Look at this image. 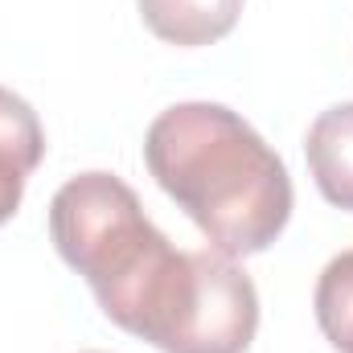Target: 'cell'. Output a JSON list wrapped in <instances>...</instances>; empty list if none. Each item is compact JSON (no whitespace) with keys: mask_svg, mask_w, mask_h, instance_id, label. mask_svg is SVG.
<instances>
[{"mask_svg":"<svg viewBox=\"0 0 353 353\" xmlns=\"http://www.w3.org/2000/svg\"><path fill=\"white\" fill-rule=\"evenodd\" d=\"M312 308L329 345L353 353V251H341L337 259H329V267L316 279Z\"/></svg>","mask_w":353,"mask_h":353,"instance_id":"cell-6","label":"cell"},{"mask_svg":"<svg viewBox=\"0 0 353 353\" xmlns=\"http://www.w3.org/2000/svg\"><path fill=\"white\" fill-rule=\"evenodd\" d=\"M243 0H140L144 25L169 46H214L239 25Z\"/></svg>","mask_w":353,"mask_h":353,"instance_id":"cell-5","label":"cell"},{"mask_svg":"<svg viewBox=\"0 0 353 353\" xmlns=\"http://www.w3.org/2000/svg\"><path fill=\"white\" fill-rule=\"evenodd\" d=\"M50 239L99 308L136 337H148L189 271V255L144 218L136 189L115 173L70 176L50 201Z\"/></svg>","mask_w":353,"mask_h":353,"instance_id":"cell-2","label":"cell"},{"mask_svg":"<svg viewBox=\"0 0 353 353\" xmlns=\"http://www.w3.org/2000/svg\"><path fill=\"white\" fill-rule=\"evenodd\" d=\"M144 165L218 255H259L292 218L288 165L222 103L161 111L144 136Z\"/></svg>","mask_w":353,"mask_h":353,"instance_id":"cell-1","label":"cell"},{"mask_svg":"<svg viewBox=\"0 0 353 353\" xmlns=\"http://www.w3.org/2000/svg\"><path fill=\"white\" fill-rule=\"evenodd\" d=\"M25 169L0 148V226L17 214V205H21V197H25Z\"/></svg>","mask_w":353,"mask_h":353,"instance_id":"cell-8","label":"cell"},{"mask_svg":"<svg viewBox=\"0 0 353 353\" xmlns=\"http://www.w3.org/2000/svg\"><path fill=\"white\" fill-rule=\"evenodd\" d=\"M255 329L259 292L251 275L230 255L193 251L189 279L152 345L161 353H247Z\"/></svg>","mask_w":353,"mask_h":353,"instance_id":"cell-3","label":"cell"},{"mask_svg":"<svg viewBox=\"0 0 353 353\" xmlns=\"http://www.w3.org/2000/svg\"><path fill=\"white\" fill-rule=\"evenodd\" d=\"M0 148L25 173H33L41 165V157H46V132L37 123V111L8 87H0Z\"/></svg>","mask_w":353,"mask_h":353,"instance_id":"cell-7","label":"cell"},{"mask_svg":"<svg viewBox=\"0 0 353 353\" xmlns=\"http://www.w3.org/2000/svg\"><path fill=\"white\" fill-rule=\"evenodd\" d=\"M304 152L325 201L353 214V103H337L312 119Z\"/></svg>","mask_w":353,"mask_h":353,"instance_id":"cell-4","label":"cell"}]
</instances>
